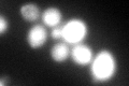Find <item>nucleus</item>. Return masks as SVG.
<instances>
[{
	"mask_svg": "<svg viewBox=\"0 0 129 86\" xmlns=\"http://www.w3.org/2000/svg\"><path fill=\"white\" fill-rule=\"evenodd\" d=\"M47 40V31L42 25H35L31 27L27 35V43L31 48H40Z\"/></svg>",
	"mask_w": 129,
	"mask_h": 86,
	"instance_id": "3",
	"label": "nucleus"
},
{
	"mask_svg": "<svg viewBox=\"0 0 129 86\" xmlns=\"http://www.w3.org/2000/svg\"><path fill=\"white\" fill-rule=\"evenodd\" d=\"M0 85H1V86L7 85V77H5V76L1 77V82H0Z\"/></svg>",
	"mask_w": 129,
	"mask_h": 86,
	"instance_id": "10",
	"label": "nucleus"
},
{
	"mask_svg": "<svg viewBox=\"0 0 129 86\" xmlns=\"http://www.w3.org/2000/svg\"><path fill=\"white\" fill-rule=\"evenodd\" d=\"M22 17L27 22H35L40 17V9L35 3H26L19 9Z\"/></svg>",
	"mask_w": 129,
	"mask_h": 86,
	"instance_id": "7",
	"label": "nucleus"
},
{
	"mask_svg": "<svg viewBox=\"0 0 129 86\" xmlns=\"http://www.w3.org/2000/svg\"><path fill=\"white\" fill-rule=\"evenodd\" d=\"M70 55V50L67 43L59 42L56 43L51 50V57L55 63H63L68 59Z\"/></svg>",
	"mask_w": 129,
	"mask_h": 86,
	"instance_id": "6",
	"label": "nucleus"
},
{
	"mask_svg": "<svg viewBox=\"0 0 129 86\" xmlns=\"http://www.w3.org/2000/svg\"><path fill=\"white\" fill-rule=\"evenodd\" d=\"M115 70L116 63L114 56L109 51H102L92 60L90 74L95 83H103L114 75Z\"/></svg>",
	"mask_w": 129,
	"mask_h": 86,
	"instance_id": "1",
	"label": "nucleus"
},
{
	"mask_svg": "<svg viewBox=\"0 0 129 86\" xmlns=\"http://www.w3.org/2000/svg\"><path fill=\"white\" fill-rule=\"evenodd\" d=\"M87 26L86 24L79 18H74L69 20L63 25L62 30V39H64L67 43L78 44L81 43L86 37Z\"/></svg>",
	"mask_w": 129,
	"mask_h": 86,
	"instance_id": "2",
	"label": "nucleus"
},
{
	"mask_svg": "<svg viewBox=\"0 0 129 86\" xmlns=\"http://www.w3.org/2000/svg\"><path fill=\"white\" fill-rule=\"evenodd\" d=\"M42 20L45 26L54 28L61 23V12L57 8H47L42 14Z\"/></svg>",
	"mask_w": 129,
	"mask_h": 86,
	"instance_id": "5",
	"label": "nucleus"
},
{
	"mask_svg": "<svg viewBox=\"0 0 129 86\" xmlns=\"http://www.w3.org/2000/svg\"><path fill=\"white\" fill-rule=\"evenodd\" d=\"M71 57L75 64L80 66H85L89 64L92 59V51L88 45L81 42L74 45L71 52Z\"/></svg>",
	"mask_w": 129,
	"mask_h": 86,
	"instance_id": "4",
	"label": "nucleus"
},
{
	"mask_svg": "<svg viewBox=\"0 0 129 86\" xmlns=\"http://www.w3.org/2000/svg\"><path fill=\"white\" fill-rule=\"evenodd\" d=\"M62 30H63V25H58L53 28L52 30V37L54 39H60L62 38Z\"/></svg>",
	"mask_w": 129,
	"mask_h": 86,
	"instance_id": "8",
	"label": "nucleus"
},
{
	"mask_svg": "<svg viewBox=\"0 0 129 86\" xmlns=\"http://www.w3.org/2000/svg\"><path fill=\"white\" fill-rule=\"evenodd\" d=\"M8 27H9V23H8L7 18L3 15H1L0 16V34L5 35L8 30Z\"/></svg>",
	"mask_w": 129,
	"mask_h": 86,
	"instance_id": "9",
	"label": "nucleus"
}]
</instances>
